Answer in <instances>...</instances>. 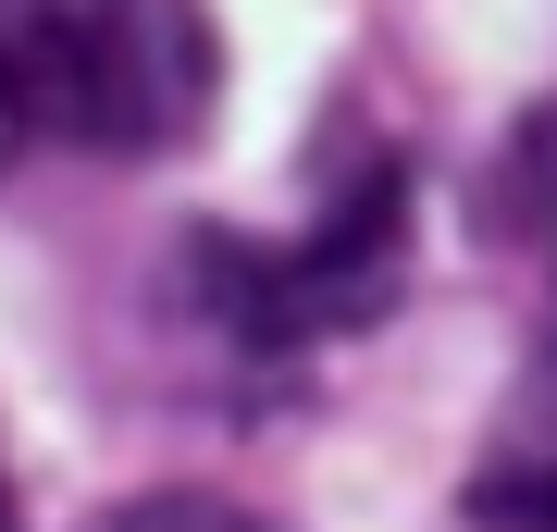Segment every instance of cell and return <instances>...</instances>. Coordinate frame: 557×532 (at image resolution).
Returning a JSON list of instances; mask_svg holds the SVG:
<instances>
[{
	"label": "cell",
	"instance_id": "1",
	"mask_svg": "<svg viewBox=\"0 0 557 532\" xmlns=\"http://www.w3.org/2000/svg\"><path fill=\"white\" fill-rule=\"evenodd\" d=\"M223 38L199 0H0V124L100 161H161L211 124Z\"/></svg>",
	"mask_w": 557,
	"mask_h": 532
},
{
	"label": "cell",
	"instance_id": "2",
	"mask_svg": "<svg viewBox=\"0 0 557 532\" xmlns=\"http://www.w3.org/2000/svg\"><path fill=\"white\" fill-rule=\"evenodd\" d=\"M186 297L236 359H310L335 335H372L409 297V161L372 149L322 174L298 236H186Z\"/></svg>",
	"mask_w": 557,
	"mask_h": 532
},
{
	"label": "cell",
	"instance_id": "3",
	"mask_svg": "<svg viewBox=\"0 0 557 532\" xmlns=\"http://www.w3.org/2000/svg\"><path fill=\"white\" fill-rule=\"evenodd\" d=\"M471 520L483 532H557V335L496 409V434L471 458Z\"/></svg>",
	"mask_w": 557,
	"mask_h": 532
},
{
	"label": "cell",
	"instance_id": "4",
	"mask_svg": "<svg viewBox=\"0 0 557 532\" xmlns=\"http://www.w3.org/2000/svg\"><path fill=\"white\" fill-rule=\"evenodd\" d=\"M483 223H496V236H533V248L557 260V99L520 124V137H508L496 186H483Z\"/></svg>",
	"mask_w": 557,
	"mask_h": 532
},
{
	"label": "cell",
	"instance_id": "5",
	"mask_svg": "<svg viewBox=\"0 0 557 532\" xmlns=\"http://www.w3.org/2000/svg\"><path fill=\"white\" fill-rule=\"evenodd\" d=\"M87 532H285V520L236 508V495H124V508H100Z\"/></svg>",
	"mask_w": 557,
	"mask_h": 532
},
{
	"label": "cell",
	"instance_id": "6",
	"mask_svg": "<svg viewBox=\"0 0 557 532\" xmlns=\"http://www.w3.org/2000/svg\"><path fill=\"white\" fill-rule=\"evenodd\" d=\"M0 532H25V520H13V471H0Z\"/></svg>",
	"mask_w": 557,
	"mask_h": 532
}]
</instances>
